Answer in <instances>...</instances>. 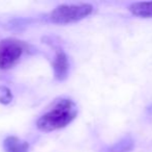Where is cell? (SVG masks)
Listing matches in <instances>:
<instances>
[{"label": "cell", "mask_w": 152, "mask_h": 152, "mask_svg": "<svg viewBox=\"0 0 152 152\" xmlns=\"http://www.w3.org/2000/svg\"><path fill=\"white\" fill-rule=\"evenodd\" d=\"M78 115V106L74 100L62 98L36 121V127L40 131L50 132L62 129L70 124Z\"/></svg>", "instance_id": "cell-1"}, {"label": "cell", "mask_w": 152, "mask_h": 152, "mask_svg": "<svg viewBox=\"0 0 152 152\" xmlns=\"http://www.w3.org/2000/svg\"><path fill=\"white\" fill-rule=\"evenodd\" d=\"M93 6L89 3L60 4L49 14V20L54 24H69L79 22L93 13Z\"/></svg>", "instance_id": "cell-2"}, {"label": "cell", "mask_w": 152, "mask_h": 152, "mask_svg": "<svg viewBox=\"0 0 152 152\" xmlns=\"http://www.w3.org/2000/svg\"><path fill=\"white\" fill-rule=\"evenodd\" d=\"M26 49V44L8 38L0 42V69H8L19 61Z\"/></svg>", "instance_id": "cell-3"}, {"label": "cell", "mask_w": 152, "mask_h": 152, "mask_svg": "<svg viewBox=\"0 0 152 152\" xmlns=\"http://www.w3.org/2000/svg\"><path fill=\"white\" fill-rule=\"evenodd\" d=\"M53 70H54V75L57 80H64L68 75L69 72V59L64 51L60 50L57 51L55 59L53 61Z\"/></svg>", "instance_id": "cell-4"}, {"label": "cell", "mask_w": 152, "mask_h": 152, "mask_svg": "<svg viewBox=\"0 0 152 152\" xmlns=\"http://www.w3.org/2000/svg\"><path fill=\"white\" fill-rule=\"evenodd\" d=\"M3 148L5 152H28L29 144L14 136H10L3 141Z\"/></svg>", "instance_id": "cell-5"}, {"label": "cell", "mask_w": 152, "mask_h": 152, "mask_svg": "<svg viewBox=\"0 0 152 152\" xmlns=\"http://www.w3.org/2000/svg\"><path fill=\"white\" fill-rule=\"evenodd\" d=\"M128 10L140 18H152V1L134 2L128 6Z\"/></svg>", "instance_id": "cell-6"}, {"label": "cell", "mask_w": 152, "mask_h": 152, "mask_svg": "<svg viewBox=\"0 0 152 152\" xmlns=\"http://www.w3.org/2000/svg\"><path fill=\"white\" fill-rule=\"evenodd\" d=\"M134 147V141L132 136H124L120 141L108 147L106 152H130Z\"/></svg>", "instance_id": "cell-7"}, {"label": "cell", "mask_w": 152, "mask_h": 152, "mask_svg": "<svg viewBox=\"0 0 152 152\" xmlns=\"http://www.w3.org/2000/svg\"><path fill=\"white\" fill-rule=\"evenodd\" d=\"M12 100V94L8 87L0 85V103L8 104Z\"/></svg>", "instance_id": "cell-8"}, {"label": "cell", "mask_w": 152, "mask_h": 152, "mask_svg": "<svg viewBox=\"0 0 152 152\" xmlns=\"http://www.w3.org/2000/svg\"><path fill=\"white\" fill-rule=\"evenodd\" d=\"M147 113H148V115L152 116V104L150 106H148V108H147Z\"/></svg>", "instance_id": "cell-9"}]
</instances>
